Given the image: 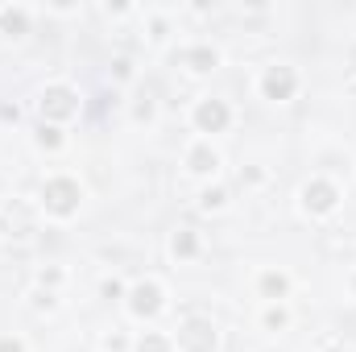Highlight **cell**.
Returning a JSON list of instances; mask_svg holds the SVG:
<instances>
[{"instance_id":"6da1fadb","label":"cell","mask_w":356,"mask_h":352,"mask_svg":"<svg viewBox=\"0 0 356 352\" xmlns=\"http://www.w3.org/2000/svg\"><path fill=\"white\" fill-rule=\"evenodd\" d=\"M42 203H46V211L58 216V220L75 216V211H79V182H75V178H50V182L42 186Z\"/></svg>"},{"instance_id":"7a4b0ae2","label":"cell","mask_w":356,"mask_h":352,"mask_svg":"<svg viewBox=\"0 0 356 352\" xmlns=\"http://www.w3.org/2000/svg\"><path fill=\"white\" fill-rule=\"evenodd\" d=\"M38 108H42V116H46L50 125H58V120H71V116H79V91L67 88V83H50V88L42 91Z\"/></svg>"},{"instance_id":"3957f363","label":"cell","mask_w":356,"mask_h":352,"mask_svg":"<svg viewBox=\"0 0 356 352\" xmlns=\"http://www.w3.org/2000/svg\"><path fill=\"white\" fill-rule=\"evenodd\" d=\"M336 203H340V186H336V182L311 178V182L302 186V207H307L311 216H327V211H336Z\"/></svg>"},{"instance_id":"277c9868","label":"cell","mask_w":356,"mask_h":352,"mask_svg":"<svg viewBox=\"0 0 356 352\" xmlns=\"http://www.w3.org/2000/svg\"><path fill=\"white\" fill-rule=\"evenodd\" d=\"M294 91H298V75H294V67H282V63L266 67V75H261V95H266V99L282 104V99H290Z\"/></svg>"},{"instance_id":"5b68a950","label":"cell","mask_w":356,"mask_h":352,"mask_svg":"<svg viewBox=\"0 0 356 352\" xmlns=\"http://www.w3.org/2000/svg\"><path fill=\"white\" fill-rule=\"evenodd\" d=\"M178 344L182 352H216V328H211V319H186L182 328H178Z\"/></svg>"},{"instance_id":"8992f818","label":"cell","mask_w":356,"mask_h":352,"mask_svg":"<svg viewBox=\"0 0 356 352\" xmlns=\"http://www.w3.org/2000/svg\"><path fill=\"white\" fill-rule=\"evenodd\" d=\"M195 125H199V133H224V129L232 125V108H228L224 99H199Z\"/></svg>"},{"instance_id":"52a82bcc","label":"cell","mask_w":356,"mask_h":352,"mask_svg":"<svg viewBox=\"0 0 356 352\" xmlns=\"http://www.w3.org/2000/svg\"><path fill=\"white\" fill-rule=\"evenodd\" d=\"M129 311H133L137 319H154V315L162 311V286H158V282H137V286L129 290Z\"/></svg>"},{"instance_id":"ba28073f","label":"cell","mask_w":356,"mask_h":352,"mask_svg":"<svg viewBox=\"0 0 356 352\" xmlns=\"http://www.w3.org/2000/svg\"><path fill=\"white\" fill-rule=\"evenodd\" d=\"M186 166H191L195 175H216V170H220V154H216L207 141H199V145H191V154H186Z\"/></svg>"},{"instance_id":"9c48e42d","label":"cell","mask_w":356,"mask_h":352,"mask_svg":"<svg viewBox=\"0 0 356 352\" xmlns=\"http://www.w3.org/2000/svg\"><path fill=\"white\" fill-rule=\"evenodd\" d=\"M0 33L4 38H25L29 33V13L25 8H0Z\"/></svg>"},{"instance_id":"30bf717a","label":"cell","mask_w":356,"mask_h":352,"mask_svg":"<svg viewBox=\"0 0 356 352\" xmlns=\"http://www.w3.org/2000/svg\"><path fill=\"white\" fill-rule=\"evenodd\" d=\"M182 63L191 67V71H211V67H220V54L211 50V46H191V50H182Z\"/></svg>"},{"instance_id":"8fae6325","label":"cell","mask_w":356,"mask_h":352,"mask_svg":"<svg viewBox=\"0 0 356 352\" xmlns=\"http://www.w3.org/2000/svg\"><path fill=\"white\" fill-rule=\"evenodd\" d=\"M170 249H175V257H195V253H199V237H195V228H178L175 241H170Z\"/></svg>"},{"instance_id":"7c38bea8","label":"cell","mask_w":356,"mask_h":352,"mask_svg":"<svg viewBox=\"0 0 356 352\" xmlns=\"http://www.w3.org/2000/svg\"><path fill=\"white\" fill-rule=\"evenodd\" d=\"M33 141H38V150H58L63 145V129L58 125H38V133H33Z\"/></svg>"},{"instance_id":"4fadbf2b","label":"cell","mask_w":356,"mask_h":352,"mask_svg":"<svg viewBox=\"0 0 356 352\" xmlns=\"http://www.w3.org/2000/svg\"><path fill=\"white\" fill-rule=\"evenodd\" d=\"M286 290H290L286 273H261V294L266 298H286Z\"/></svg>"},{"instance_id":"5bb4252c","label":"cell","mask_w":356,"mask_h":352,"mask_svg":"<svg viewBox=\"0 0 356 352\" xmlns=\"http://www.w3.org/2000/svg\"><path fill=\"white\" fill-rule=\"evenodd\" d=\"M137 352H170V340L158 336V332H145V336L137 340Z\"/></svg>"},{"instance_id":"9a60e30c","label":"cell","mask_w":356,"mask_h":352,"mask_svg":"<svg viewBox=\"0 0 356 352\" xmlns=\"http://www.w3.org/2000/svg\"><path fill=\"white\" fill-rule=\"evenodd\" d=\"M224 199H228V191H224V186H207V191L199 195V203H203L207 211H216V207H224Z\"/></svg>"},{"instance_id":"2e32d148","label":"cell","mask_w":356,"mask_h":352,"mask_svg":"<svg viewBox=\"0 0 356 352\" xmlns=\"http://www.w3.org/2000/svg\"><path fill=\"white\" fill-rule=\"evenodd\" d=\"M286 323H290V315L282 307H269L266 311V328H286Z\"/></svg>"},{"instance_id":"e0dca14e","label":"cell","mask_w":356,"mask_h":352,"mask_svg":"<svg viewBox=\"0 0 356 352\" xmlns=\"http://www.w3.org/2000/svg\"><path fill=\"white\" fill-rule=\"evenodd\" d=\"M149 38H154V42H162V38H166V21H162V17H154V21H149Z\"/></svg>"},{"instance_id":"ac0fdd59","label":"cell","mask_w":356,"mask_h":352,"mask_svg":"<svg viewBox=\"0 0 356 352\" xmlns=\"http://www.w3.org/2000/svg\"><path fill=\"white\" fill-rule=\"evenodd\" d=\"M38 282H42V286H58V282H63V273H58V269H42V273H38Z\"/></svg>"},{"instance_id":"d6986e66","label":"cell","mask_w":356,"mask_h":352,"mask_svg":"<svg viewBox=\"0 0 356 352\" xmlns=\"http://www.w3.org/2000/svg\"><path fill=\"white\" fill-rule=\"evenodd\" d=\"M120 294H124V286H120L116 278H108V282H104V298H120Z\"/></svg>"},{"instance_id":"ffe728a7","label":"cell","mask_w":356,"mask_h":352,"mask_svg":"<svg viewBox=\"0 0 356 352\" xmlns=\"http://www.w3.org/2000/svg\"><path fill=\"white\" fill-rule=\"evenodd\" d=\"M112 67H116V79H129V75H133V63H129V58H116Z\"/></svg>"},{"instance_id":"44dd1931","label":"cell","mask_w":356,"mask_h":352,"mask_svg":"<svg viewBox=\"0 0 356 352\" xmlns=\"http://www.w3.org/2000/svg\"><path fill=\"white\" fill-rule=\"evenodd\" d=\"M33 303H38V307H46V311H50V307H54V294H50V290H38V294H33Z\"/></svg>"},{"instance_id":"7402d4cb","label":"cell","mask_w":356,"mask_h":352,"mask_svg":"<svg viewBox=\"0 0 356 352\" xmlns=\"http://www.w3.org/2000/svg\"><path fill=\"white\" fill-rule=\"evenodd\" d=\"M0 352H25V349H21V340H13V336H4V340H0Z\"/></svg>"},{"instance_id":"603a6c76","label":"cell","mask_w":356,"mask_h":352,"mask_svg":"<svg viewBox=\"0 0 356 352\" xmlns=\"http://www.w3.org/2000/svg\"><path fill=\"white\" fill-rule=\"evenodd\" d=\"M149 116H154V104H149V99H145V104H137V120H149Z\"/></svg>"},{"instance_id":"cb8c5ba5","label":"cell","mask_w":356,"mask_h":352,"mask_svg":"<svg viewBox=\"0 0 356 352\" xmlns=\"http://www.w3.org/2000/svg\"><path fill=\"white\" fill-rule=\"evenodd\" d=\"M0 116H4V120H17L21 112H17V104H0Z\"/></svg>"},{"instance_id":"d4e9b609","label":"cell","mask_w":356,"mask_h":352,"mask_svg":"<svg viewBox=\"0 0 356 352\" xmlns=\"http://www.w3.org/2000/svg\"><path fill=\"white\" fill-rule=\"evenodd\" d=\"M0 232H8V228H4V220H0Z\"/></svg>"},{"instance_id":"484cf974","label":"cell","mask_w":356,"mask_h":352,"mask_svg":"<svg viewBox=\"0 0 356 352\" xmlns=\"http://www.w3.org/2000/svg\"><path fill=\"white\" fill-rule=\"evenodd\" d=\"M353 286H356V278H353Z\"/></svg>"}]
</instances>
